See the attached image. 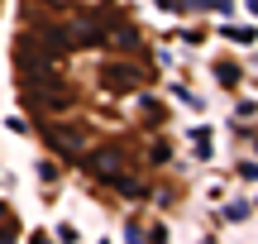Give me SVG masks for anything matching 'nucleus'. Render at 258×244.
Returning a JSON list of instances; mask_svg holds the SVG:
<instances>
[{"instance_id":"nucleus-1","label":"nucleus","mask_w":258,"mask_h":244,"mask_svg":"<svg viewBox=\"0 0 258 244\" xmlns=\"http://www.w3.org/2000/svg\"><path fill=\"white\" fill-rule=\"evenodd\" d=\"M191 144H196V158H201V163L211 158V149H215V139H211V130H196V134H191Z\"/></svg>"},{"instance_id":"nucleus-2","label":"nucleus","mask_w":258,"mask_h":244,"mask_svg":"<svg viewBox=\"0 0 258 244\" xmlns=\"http://www.w3.org/2000/svg\"><path fill=\"white\" fill-rule=\"evenodd\" d=\"M225 38H230V43H244V48H249V43H253V29H239V24H230V29H225Z\"/></svg>"},{"instance_id":"nucleus-3","label":"nucleus","mask_w":258,"mask_h":244,"mask_svg":"<svg viewBox=\"0 0 258 244\" xmlns=\"http://www.w3.org/2000/svg\"><path fill=\"white\" fill-rule=\"evenodd\" d=\"M29 244H48V235H43V230H38V235H29Z\"/></svg>"}]
</instances>
